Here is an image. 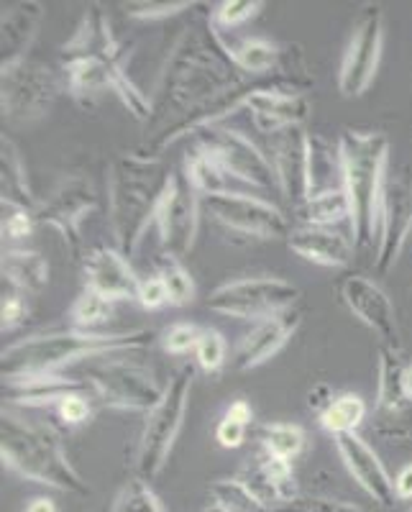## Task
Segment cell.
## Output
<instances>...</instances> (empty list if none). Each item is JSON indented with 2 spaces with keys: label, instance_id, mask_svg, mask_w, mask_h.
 Wrapping results in <instances>:
<instances>
[{
  "label": "cell",
  "instance_id": "f5cc1de1",
  "mask_svg": "<svg viewBox=\"0 0 412 512\" xmlns=\"http://www.w3.org/2000/svg\"><path fill=\"white\" fill-rule=\"evenodd\" d=\"M402 387H405L407 397L412 400V361H407L405 364V372H402Z\"/></svg>",
  "mask_w": 412,
  "mask_h": 512
},
{
  "label": "cell",
  "instance_id": "30bf717a",
  "mask_svg": "<svg viewBox=\"0 0 412 512\" xmlns=\"http://www.w3.org/2000/svg\"><path fill=\"white\" fill-rule=\"evenodd\" d=\"M297 300H300V287L282 277H244L215 287L208 297V308L213 313L256 323L297 308Z\"/></svg>",
  "mask_w": 412,
  "mask_h": 512
},
{
  "label": "cell",
  "instance_id": "ab89813d",
  "mask_svg": "<svg viewBox=\"0 0 412 512\" xmlns=\"http://www.w3.org/2000/svg\"><path fill=\"white\" fill-rule=\"evenodd\" d=\"M262 8V0H223V3L215 6V11L210 13V16H213V24L218 26V31L238 29V26H244L246 21H251Z\"/></svg>",
  "mask_w": 412,
  "mask_h": 512
},
{
  "label": "cell",
  "instance_id": "db71d44e",
  "mask_svg": "<svg viewBox=\"0 0 412 512\" xmlns=\"http://www.w3.org/2000/svg\"><path fill=\"white\" fill-rule=\"evenodd\" d=\"M200 512H228V510H226V507L221 505V502L213 500V502H208V505H205L203 510H200Z\"/></svg>",
  "mask_w": 412,
  "mask_h": 512
},
{
  "label": "cell",
  "instance_id": "e575fe53",
  "mask_svg": "<svg viewBox=\"0 0 412 512\" xmlns=\"http://www.w3.org/2000/svg\"><path fill=\"white\" fill-rule=\"evenodd\" d=\"M259 443H262V451L292 464L308 446V436H305L300 425L269 423L259 431Z\"/></svg>",
  "mask_w": 412,
  "mask_h": 512
},
{
  "label": "cell",
  "instance_id": "484cf974",
  "mask_svg": "<svg viewBox=\"0 0 412 512\" xmlns=\"http://www.w3.org/2000/svg\"><path fill=\"white\" fill-rule=\"evenodd\" d=\"M90 390L85 379H72L67 374H49V377H29L3 382V408H47L59 402L70 392Z\"/></svg>",
  "mask_w": 412,
  "mask_h": 512
},
{
  "label": "cell",
  "instance_id": "1f68e13d",
  "mask_svg": "<svg viewBox=\"0 0 412 512\" xmlns=\"http://www.w3.org/2000/svg\"><path fill=\"white\" fill-rule=\"evenodd\" d=\"M182 169H185V175L195 185V190L200 192V198L221 195V192H241L233 190V180L223 172L221 164L215 162L213 154L205 152L203 146L195 144V141H192V149H187Z\"/></svg>",
  "mask_w": 412,
  "mask_h": 512
},
{
  "label": "cell",
  "instance_id": "f35d334b",
  "mask_svg": "<svg viewBox=\"0 0 412 512\" xmlns=\"http://www.w3.org/2000/svg\"><path fill=\"white\" fill-rule=\"evenodd\" d=\"M226 338L215 328H203L200 333V341L195 346V359H198V367L203 369L205 374H221V369L226 367Z\"/></svg>",
  "mask_w": 412,
  "mask_h": 512
},
{
  "label": "cell",
  "instance_id": "8992f818",
  "mask_svg": "<svg viewBox=\"0 0 412 512\" xmlns=\"http://www.w3.org/2000/svg\"><path fill=\"white\" fill-rule=\"evenodd\" d=\"M343 164V190L351 205V239L356 251L372 249L377 241L379 200L387 182L389 139L382 131L346 128L338 139Z\"/></svg>",
  "mask_w": 412,
  "mask_h": 512
},
{
  "label": "cell",
  "instance_id": "cb8c5ba5",
  "mask_svg": "<svg viewBox=\"0 0 412 512\" xmlns=\"http://www.w3.org/2000/svg\"><path fill=\"white\" fill-rule=\"evenodd\" d=\"M44 3L39 0H18L3 6L0 16V70L16 67L29 59L31 44L44 24Z\"/></svg>",
  "mask_w": 412,
  "mask_h": 512
},
{
  "label": "cell",
  "instance_id": "c3c4849f",
  "mask_svg": "<svg viewBox=\"0 0 412 512\" xmlns=\"http://www.w3.org/2000/svg\"><path fill=\"white\" fill-rule=\"evenodd\" d=\"M136 303H139L144 310H159V308H164V305H169V292L157 274H154V277H146V280H141L139 300H136Z\"/></svg>",
  "mask_w": 412,
  "mask_h": 512
},
{
  "label": "cell",
  "instance_id": "3957f363",
  "mask_svg": "<svg viewBox=\"0 0 412 512\" xmlns=\"http://www.w3.org/2000/svg\"><path fill=\"white\" fill-rule=\"evenodd\" d=\"M151 344H154V331L149 328H134L123 333H88L75 331V328L36 333V336L18 338L3 349L0 374H3V382L49 377V374H64L70 367L88 359L144 351Z\"/></svg>",
  "mask_w": 412,
  "mask_h": 512
},
{
  "label": "cell",
  "instance_id": "b9f144b4",
  "mask_svg": "<svg viewBox=\"0 0 412 512\" xmlns=\"http://www.w3.org/2000/svg\"><path fill=\"white\" fill-rule=\"evenodd\" d=\"M200 333H203V328H198L195 323H175V326H169L167 331L162 333L164 351L172 356H185L190 354V351L195 354Z\"/></svg>",
  "mask_w": 412,
  "mask_h": 512
},
{
  "label": "cell",
  "instance_id": "8d00e7d4",
  "mask_svg": "<svg viewBox=\"0 0 412 512\" xmlns=\"http://www.w3.org/2000/svg\"><path fill=\"white\" fill-rule=\"evenodd\" d=\"M254 420V410L246 400L231 402L223 413L221 423L215 425V441L223 448H241L249 433V425Z\"/></svg>",
  "mask_w": 412,
  "mask_h": 512
},
{
  "label": "cell",
  "instance_id": "74e56055",
  "mask_svg": "<svg viewBox=\"0 0 412 512\" xmlns=\"http://www.w3.org/2000/svg\"><path fill=\"white\" fill-rule=\"evenodd\" d=\"M111 512H164V505L157 492L151 489V482L134 477L118 492Z\"/></svg>",
  "mask_w": 412,
  "mask_h": 512
},
{
  "label": "cell",
  "instance_id": "9c48e42d",
  "mask_svg": "<svg viewBox=\"0 0 412 512\" xmlns=\"http://www.w3.org/2000/svg\"><path fill=\"white\" fill-rule=\"evenodd\" d=\"M192 141L203 146L205 152L213 154V159L221 164L233 185L249 187V190L262 192V195H272V192L279 195L269 154L262 152L241 131H233L228 126H208L200 128L198 134H192Z\"/></svg>",
  "mask_w": 412,
  "mask_h": 512
},
{
  "label": "cell",
  "instance_id": "5b68a950",
  "mask_svg": "<svg viewBox=\"0 0 412 512\" xmlns=\"http://www.w3.org/2000/svg\"><path fill=\"white\" fill-rule=\"evenodd\" d=\"M0 456L8 469L44 487L88 495V482L80 477L62 446V436L49 423H36L3 408L0 415Z\"/></svg>",
  "mask_w": 412,
  "mask_h": 512
},
{
  "label": "cell",
  "instance_id": "7402d4cb",
  "mask_svg": "<svg viewBox=\"0 0 412 512\" xmlns=\"http://www.w3.org/2000/svg\"><path fill=\"white\" fill-rule=\"evenodd\" d=\"M82 277H85V290L98 292L111 303L139 300L141 277L118 249H108V246L90 249L82 259Z\"/></svg>",
  "mask_w": 412,
  "mask_h": 512
},
{
  "label": "cell",
  "instance_id": "d4e9b609",
  "mask_svg": "<svg viewBox=\"0 0 412 512\" xmlns=\"http://www.w3.org/2000/svg\"><path fill=\"white\" fill-rule=\"evenodd\" d=\"M287 246L297 256L320 264V267H349L356 254L354 239L338 231V228L300 226V223L292 226L290 236H287Z\"/></svg>",
  "mask_w": 412,
  "mask_h": 512
},
{
  "label": "cell",
  "instance_id": "7dc6e473",
  "mask_svg": "<svg viewBox=\"0 0 412 512\" xmlns=\"http://www.w3.org/2000/svg\"><path fill=\"white\" fill-rule=\"evenodd\" d=\"M26 315H29V303H26V295L11 290L6 295L3 292V305H0V323H3V333L13 331L21 323H26Z\"/></svg>",
  "mask_w": 412,
  "mask_h": 512
},
{
  "label": "cell",
  "instance_id": "6da1fadb",
  "mask_svg": "<svg viewBox=\"0 0 412 512\" xmlns=\"http://www.w3.org/2000/svg\"><path fill=\"white\" fill-rule=\"evenodd\" d=\"M251 77L238 70L231 47L218 34L210 13H195L162 67L151 93V121L172 118L169 126L203 111L208 105L228 98L236 90L251 85ZM167 126V128H169Z\"/></svg>",
  "mask_w": 412,
  "mask_h": 512
},
{
  "label": "cell",
  "instance_id": "603a6c76",
  "mask_svg": "<svg viewBox=\"0 0 412 512\" xmlns=\"http://www.w3.org/2000/svg\"><path fill=\"white\" fill-rule=\"evenodd\" d=\"M333 441H336L343 464H346L351 477L356 479V484L364 489L366 497L377 502L379 507L395 505V479L387 474L377 451L359 433H346V436H338Z\"/></svg>",
  "mask_w": 412,
  "mask_h": 512
},
{
  "label": "cell",
  "instance_id": "681fc988",
  "mask_svg": "<svg viewBox=\"0 0 412 512\" xmlns=\"http://www.w3.org/2000/svg\"><path fill=\"white\" fill-rule=\"evenodd\" d=\"M333 387L328 382H318L313 387V390L308 392V408L310 410H315V413H323L325 408H328V405H331L333 402Z\"/></svg>",
  "mask_w": 412,
  "mask_h": 512
},
{
  "label": "cell",
  "instance_id": "e0dca14e",
  "mask_svg": "<svg viewBox=\"0 0 412 512\" xmlns=\"http://www.w3.org/2000/svg\"><path fill=\"white\" fill-rule=\"evenodd\" d=\"M407 236H412V182L405 175L387 177L377 218V249H374L377 274H387L395 267Z\"/></svg>",
  "mask_w": 412,
  "mask_h": 512
},
{
  "label": "cell",
  "instance_id": "bcb514c9",
  "mask_svg": "<svg viewBox=\"0 0 412 512\" xmlns=\"http://www.w3.org/2000/svg\"><path fill=\"white\" fill-rule=\"evenodd\" d=\"M57 415L67 428L88 423L90 415H93V405H90L88 390L70 392V395L64 397V400L57 405Z\"/></svg>",
  "mask_w": 412,
  "mask_h": 512
},
{
  "label": "cell",
  "instance_id": "4316f807",
  "mask_svg": "<svg viewBox=\"0 0 412 512\" xmlns=\"http://www.w3.org/2000/svg\"><path fill=\"white\" fill-rule=\"evenodd\" d=\"M297 47H279L274 41L269 39H244L233 44L231 47V57L236 62V67L244 72L246 77L251 80H264V77L279 75V72L285 70L287 62L292 59Z\"/></svg>",
  "mask_w": 412,
  "mask_h": 512
},
{
  "label": "cell",
  "instance_id": "836d02e7",
  "mask_svg": "<svg viewBox=\"0 0 412 512\" xmlns=\"http://www.w3.org/2000/svg\"><path fill=\"white\" fill-rule=\"evenodd\" d=\"M113 305L116 303H111L108 297L82 287L80 295L72 300L70 313H67V318H70V328H75V331L98 333L100 326H105L108 320H113Z\"/></svg>",
  "mask_w": 412,
  "mask_h": 512
},
{
  "label": "cell",
  "instance_id": "44dd1931",
  "mask_svg": "<svg viewBox=\"0 0 412 512\" xmlns=\"http://www.w3.org/2000/svg\"><path fill=\"white\" fill-rule=\"evenodd\" d=\"M233 479L254 497L256 505L264 507L267 512H274L277 507H282L285 502L297 497V482L295 472H292V464L267 454V451L249 459V464Z\"/></svg>",
  "mask_w": 412,
  "mask_h": 512
},
{
  "label": "cell",
  "instance_id": "5bb4252c",
  "mask_svg": "<svg viewBox=\"0 0 412 512\" xmlns=\"http://www.w3.org/2000/svg\"><path fill=\"white\" fill-rule=\"evenodd\" d=\"M100 208V198L93 182L85 175H67L44 203L36 205V223L49 226L62 236L75 259L82 254V223Z\"/></svg>",
  "mask_w": 412,
  "mask_h": 512
},
{
  "label": "cell",
  "instance_id": "d590c367",
  "mask_svg": "<svg viewBox=\"0 0 412 512\" xmlns=\"http://www.w3.org/2000/svg\"><path fill=\"white\" fill-rule=\"evenodd\" d=\"M154 267H157V277L169 292V305L182 308V305L195 300V282H192V274L187 272L182 259L172 254H162L154 259Z\"/></svg>",
  "mask_w": 412,
  "mask_h": 512
},
{
  "label": "cell",
  "instance_id": "52a82bcc",
  "mask_svg": "<svg viewBox=\"0 0 412 512\" xmlns=\"http://www.w3.org/2000/svg\"><path fill=\"white\" fill-rule=\"evenodd\" d=\"M195 372L192 367H180L169 382L164 384L162 400L146 413V423L141 428L139 446H136L134 469L136 477L154 482L167 466L169 454L175 448L177 436L185 423L187 402H190Z\"/></svg>",
  "mask_w": 412,
  "mask_h": 512
},
{
  "label": "cell",
  "instance_id": "7a4b0ae2",
  "mask_svg": "<svg viewBox=\"0 0 412 512\" xmlns=\"http://www.w3.org/2000/svg\"><path fill=\"white\" fill-rule=\"evenodd\" d=\"M128 44L116 34L111 16L95 3L85 8L80 24L59 49L64 85L72 98L90 108L103 93H116L128 113L141 123L151 121V95L131 80Z\"/></svg>",
  "mask_w": 412,
  "mask_h": 512
},
{
  "label": "cell",
  "instance_id": "d6986e66",
  "mask_svg": "<svg viewBox=\"0 0 412 512\" xmlns=\"http://www.w3.org/2000/svg\"><path fill=\"white\" fill-rule=\"evenodd\" d=\"M338 297L356 320L382 338V344H400L395 305L377 282L364 274H346L338 282Z\"/></svg>",
  "mask_w": 412,
  "mask_h": 512
},
{
  "label": "cell",
  "instance_id": "60d3db41",
  "mask_svg": "<svg viewBox=\"0 0 412 512\" xmlns=\"http://www.w3.org/2000/svg\"><path fill=\"white\" fill-rule=\"evenodd\" d=\"M213 500L221 502L228 512H267L254 502V497L246 492L236 479H221L213 484Z\"/></svg>",
  "mask_w": 412,
  "mask_h": 512
},
{
  "label": "cell",
  "instance_id": "8fae6325",
  "mask_svg": "<svg viewBox=\"0 0 412 512\" xmlns=\"http://www.w3.org/2000/svg\"><path fill=\"white\" fill-rule=\"evenodd\" d=\"M405 354L400 344L379 346L377 402H374L372 428L379 438L395 443L412 441V400L402 387Z\"/></svg>",
  "mask_w": 412,
  "mask_h": 512
},
{
  "label": "cell",
  "instance_id": "7bdbcfd3",
  "mask_svg": "<svg viewBox=\"0 0 412 512\" xmlns=\"http://www.w3.org/2000/svg\"><path fill=\"white\" fill-rule=\"evenodd\" d=\"M274 512H364L359 505L343 500H331V497H302L297 495L295 500L285 502Z\"/></svg>",
  "mask_w": 412,
  "mask_h": 512
},
{
  "label": "cell",
  "instance_id": "83f0119b",
  "mask_svg": "<svg viewBox=\"0 0 412 512\" xmlns=\"http://www.w3.org/2000/svg\"><path fill=\"white\" fill-rule=\"evenodd\" d=\"M0 205L29 210H36V205H39L34 198V190H31L29 172H26L21 152L8 136L0 139Z\"/></svg>",
  "mask_w": 412,
  "mask_h": 512
},
{
  "label": "cell",
  "instance_id": "ffe728a7",
  "mask_svg": "<svg viewBox=\"0 0 412 512\" xmlns=\"http://www.w3.org/2000/svg\"><path fill=\"white\" fill-rule=\"evenodd\" d=\"M302 323V310L290 308L285 313H277L272 318L256 320L251 331L244 333V338L238 341L236 351H233V369L236 372H249V369L262 367L272 359L274 354L285 349L287 341L297 333Z\"/></svg>",
  "mask_w": 412,
  "mask_h": 512
},
{
  "label": "cell",
  "instance_id": "f6af8a7d",
  "mask_svg": "<svg viewBox=\"0 0 412 512\" xmlns=\"http://www.w3.org/2000/svg\"><path fill=\"white\" fill-rule=\"evenodd\" d=\"M36 226V210L29 208H11L3 205V239L21 241L29 239Z\"/></svg>",
  "mask_w": 412,
  "mask_h": 512
},
{
  "label": "cell",
  "instance_id": "f1b7e54d",
  "mask_svg": "<svg viewBox=\"0 0 412 512\" xmlns=\"http://www.w3.org/2000/svg\"><path fill=\"white\" fill-rule=\"evenodd\" d=\"M0 269L8 287L26 297L36 295L49 285V262L34 249H18V246L6 249Z\"/></svg>",
  "mask_w": 412,
  "mask_h": 512
},
{
  "label": "cell",
  "instance_id": "f546056e",
  "mask_svg": "<svg viewBox=\"0 0 412 512\" xmlns=\"http://www.w3.org/2000/svg\"><path fill=\"white\" fill-rule=\"evenodd\" d=\"M310 167H308V198L320 195V192L341 190L343 187V164L338 144L323 139L318 134H310L308 141Z\"/></svg>",
  "mask_w": 412,
  "mask_h": 512
},
{
  "label": "cell",
  "instance_id": "ac0fdd59",
  "mask_svg": "<svg viewBox=\"0 0 412 512\" xmlns=\"http://www.w3.org/2000/svg\"><path fill=\"white\" fill-rule=\"evenodd\" d=\"M308 141L310 134L305 126L267 136V154L274 167V177H277L279 198L285 200L292 213L308 200Z\"/></svg>",
  "mask_w": 412,
  "mask_h": 512
},
{
  "label": "cell",
  "instance_id": "f907efd6",
  "mask_svg": "<svg viewBox=\"0 0 412 512\" xmlns=\"http://www.w3.org/2000/svg\"><path fill=\"white\" fill-rule=\"evenodd\" d=\"M395 497L402 502H412V464H405L395 477Z\"/></svg>",
  "mask_w": 412,
  "mask_h": 512
},
{
  "label": "cell",
  "instance_id": "d6a6232c",
  "mask_svg": "<svg viewBox=\"0 0 412 512\" xmlns=\"http://www.w3.org/2000/svg\"><path fill=\"white\" fill-rule=\"evenodd\" d=\"M366 402L354 392H343V395L333 397V402L323 413L318 415L320 428L325 433H331L333 438L346 436V433H356L359 425L366 420Z\"/></svg>",
  "mask_w": 412,
  "mask_h": 512
},
{
  "label": "cell",
  "instance_id": "816d5d0a",
  "mask_svg": "<svg viewBox=\"0 0 412 512\" xmlns=\"http://www.w3.org/2000/svg\"><path fill=\"white\" fill-rule=\"evenodd\" d=\"M24 512H59L57 502L49 500V497H34V500L26 505Z\"/></svg>",
  "mask_w": 412,
  "mask_h": 512
},
{
  "label": "cell",
  "instance_id": "4fadbf2b",
  "mask_svg": "<svg viewBox=\"0 0 412 512\" xmlns=\"http://www.w3.org/2000/svg\"><path fill=\"white\" fill-rule=\"evenodd\" d=\"M200 213H203V198L185 175V169H172L162 200H159L154 228L159 233V244L164 254L182 259L190 254L198 236Z\"/></svg>",
  "mask_w": 412,
  "mask_h": 512
},
{
  "label": "cell",
  "instance_id": "9a60e30c",
  "mask_svg": "<svg viewBox=\"0 0 412 512\" xmlns=\"http://www.w3.org/2000/svg\"><path fill=\"white\" fill-rule=\"evenodd\" d=\"M3 72L0 105L11 123H34L52 111L59 95V77L47 64L24 59Z\"/></svg>",
  "mask_w": 412,
  "mask_h": 512
},
{
  "label": "cell",
  "instance_id": "4dcf8cb0",
  "mask_svg": "<svg viewBox=\"0 0 412 512\" xmlns=\"http://www.w3.org/2000/svg\"><path fill=\"white\" fill-rule=\"evenodd\" d=\"M295 223L300 226H325L338 228L341 223H349L351 228V205L346 190H331L320 192V195H310L300 208L292 213Z\"/></svg>",
  "mask_w": 412,
  "mask_h": 512
},
{
  "label": "cell",
  "instance_id": "ba28073f",
  "mask_svg": "<svg viewBox=\"0 0 412 512\" xmlns=\"http://www.w3.org/2000/svg\"><path fill=\"white\" fill-rule=\"evenodd\" d=\"M85 382L105 408L149 413L164 395V384L149 367L123 354L103 356L90 364Z\"/></svg>",
  "mask_w": 412,
  "mask_h": 512
},
{
  "label": "cell",
  "instance_id": "277c9868",
  "mask_svg": "<svg viewBox=\"0 0 412 512\" xmlns=\"http://www.w3.org/2000/svg\"><path fill=\"white\" fill-rule=\"evenodd\" d=\"M172 169L164 157H146L141 152L118 154L108 175V221L116 249L126 259L139 251L146 231L154 226Z\"/></svg>",
  "mask_w": 412,
  "mask_h": 512
},
{
  "label": "cell",
  "instance_id": "7c38bea8",
  "mask_svg": "<svg viewBox=\"0 0 412 512\" xmlns=\"http://www.w3.org/2000/svg\"><path fill=\"white\" fill-rule=\"evenodd\" d=\"M203 210L218 226L228 231L244 233L251 239H285L290 236L292 223L282 208L249 192H221L203 198Z\"/></svg>",
  "mask_w": 412,
  "mask_h": 512
},
{
  "label": "cell",
  "instance_id": "ee69618b",
  "mask_svg": "<svg viewBox=\"0 0 412 512\" xmlns=\"http://www.w3.org/2000/svg\"><path fill=\"white\" fill-rule=\"evenodd\" d=\"M126 13L139 21H159V18L177 16V13L192 11L200 8V3H190V0H180V3H126Z\"/></svg>",
  "mask_w": 412,
  "mask_h": 512
},
{
  "label": "cell",
  "instance_id": "11a10c76",
  "mask_svg": "<svg viewBox=\"0 0 412 512\" xmlns=\"http://www.w3.org/2000/svg\"><path fill=\"white\" fill-rule=\"evenodd\" d=\"M407 512H412V507H410V510H407Z\"/></svg>",
  "mask_w": 412,
  "mask_h": 512
},
{
  "label": "cell",
  "instance_id": "2e32d148",
  "mask_svg": "<svg viewBox=\"0 0 412 512\" xmlns=\"http://www.w3.org/2000/svg\"><path fill=\"white\" fill-rule=\"evenodd\" d=\"M384 47V13L377 3L361 8L351 29L349 47L343 52L338 90L343 98H361L369 90L379 70Z\"/></svg>",
  "mask_w": 412,
  "mask_h": 512
}]
</instances>
